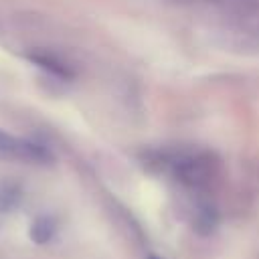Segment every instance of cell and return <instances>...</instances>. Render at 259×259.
Returning a JSON list of instances; mask_svg holds the SVG:
<instances>
[{
  "label": "cell",
  "mask_w": 259,
  "mask_h": 259,
  "mask_svg": "<svg viewBox=\"0 0 259 259\" xmlns=\"http://www.w3.org/2000/svg\"><path fill=\"white\" fill-rule=\"evenodd\" d=\"M172 170L180 184H184L186 188L198 190V192L210 188L219 174L217 162L208 154L180 156L178 160L172 162Z\"/></svg>",
  "instance_id": "cell-1"
},
{
  "label": "cell",
  "mask_w": 259,
  "mask_h": 259,
  "mask_svg": "<svg viewBox=\"0 0 259 259\" xmlns=\"http://www.w3.org/2000/svg\"><path fill=\"white\" fill-rule=\"evenodd\" d=\"M57 233V223L53 217H36L32 227H30V239L38 245L42 243H49L53 239V235Z\"/></svg>",
  "instance_id": "cell-4"
},
{
  "label": "cell",
  "mask_w": 259,
  "mask_h": 259,
  "mask_svg": "<svg viewBox=\"0 0 259 259\" xmlns=\"http://www.w3.org/2000/svg\"><path fill=\"white\" fill-rule=\"evenodd\" d=\"M0 154L8 156V158H14V160L38 162V164H45V162L53 160L51 152L45 146H40L36 142H30V140H24V138L10 136L2 130H0Z\"/></svg>",
  "instance_id": "cell-2"
},
{
  "label": "cell",
  "mask_w": 259,
  "mask_h": 259,
  "mask_svg": "<svg viewBox=\"0 0 259 259\" xmlns=\"http://www.w3.org/2000/svg\"><path fill=\"white\" fill-rule=\"evenodd\" d=\"M28 59H30L32 63H36L38 67L51 71V73L57 75V77L69 79V77L73 75L71 69H69V65H67L65 61H61V59H59L57 55H53V53H32V55H28Z\"/></svg>",
  "instance_id": "cell-3"
},
{
  "label": "cell",
  "mask_w": 259,
  "mask_h": 259,
  "mask_svg": "<svg viewBox=\"0 0 259 259\" xmlns=\"http://www.w3.org/2000/svg\"><path fill=\"white\" fill-rule=\"evenodd\" d=\"M148 259H164V257H160V255H150Z\"/></svg>",
  "instance_id": "cell-6"
},
{
  "label": "cell",
  "mask_w": 259,
  "mask_h": 259,
  "mask_svg": "<svg viewBox=\"0 0 259 259\" xmlns=\"http://www.w3.org/2000/svg\"><path fill=\"white\" fill-rule=\"evenodd\" d=\"M20 202V188L16 184H4L0 188V212L12 210Z\"/></svg>",
  "instance_id": "cell-5"
}]
</instances>
